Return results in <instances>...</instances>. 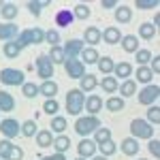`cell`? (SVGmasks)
Here are the masks:
<instances>
[{"label":"cell","instance_id":"cell-1","mask_svg":"<svg viewBox=\"0 0 160 160\" xmlns=\"http://www.w3.org/2000/svg\"><path fill=\"white\" fill-rule=\"evenodd\" d=\"M17 47L24 49L28 45H38V43H45V32L41 28H28L24 32H19V37L15 38Z\"/></svg>","mask_w":160,"mask_h":160},{"label":"cell","instance_id":"cell-2","mask_svg":"<svg viewBox=\"0 0 160 160\" xmlns=\"http://www.w3.org/2000/svg\"><path fill=\"white\" fill-rule=\"evenodd\" d=\"M83 102H86V94H83L79 88L66 92V109H68L71 115H79L81 109H83Z\"/></svg>","mask_w":160,"mask_h":160},{"label":"cell","instance_id":"cell-3","mask_svg":"<svg viewBox=\"0 0 160 160\" xmlns=\"http://www.w3.org/2000/svg\"><path fill=\"white\" fill-rule=\"evenodd\" d=\"M100 126H102V122L96 115H86V118H79L75 122V130H77V135L88 137V135H94V130L100 128Z\"/></svg>","mask_w":160,"mask_h":160},{"label":"cell","instance_id":"cell-4","mask_svg":"<svg viewBox=\"0 0 160 160\" xmlns=\"http://www.w3.org/2000/svg\"><path fill=\"white\" fill-rule=\"evenodd\" d=\"M130 132H132V137L135 139H152V135H154V126L148 122V120H132V124H130Z\"/></svg>","mask_w":160,"mask_h":160},{"label":"cell","instance_id":"cell-5","mask_svg":"<svg viewBox=\"0 0 160 160\" xmlns=\"http://www.w3.org/2000/svg\"><path fill=\"white\" fill-rule=\"evenodd\" d=\"M0 81L4 86H24L26 83V77L22 71L17 68H2L0 71Z\"/></svg>","mask_w":160,"mask_h":160},{"label":"cell","instance_id":"cell-6","mask_svg":"<svg viewBox=\"0 0 160 160\" xmlns=\"http://www.w3.org/2000/svg\"><path fill=\"white\" fill-rule=\"evenodd\" d=\"M160 96V88L158 86H145L141 92H139V102L141 105H145V107H152V105H156V100Z\"/></svg>","mask_w":160,"mask_h":160},{"label":"cell","instance_id":"cell-7","mask_svg":"<svg viewBox=\"0 0 160 160\" xmlns=\"http://www.w3.org/2000/svg\"><path fill=\"white\" fill-rule=\"evenodd\" d=\"M62 49H64V58H66V60H77V58L81 56V51L86 49V45H83V41H79V38H71V41H66V45H64Z\"/></svg>","mask_w":160,"mask_h":160},{"label":"cell","instance_id":"cell-8","mask_svg":"<svg viewBox=\"0 0 160 160\" xmlns=\"http://www.w3.org/2000/svg\"><path fill=\"white\" fill-rule=\"evenodd\" d=\"M37 71H38V77H41L43 81H49L51 79V75H53V64H51L49 56L41 53L37 58Z\"/></svg>","mask_w":160,"mask_h":160},{"label":"cell","instance_id":"cell-9","mask_svg":"<svg viewBox=\"0 0 160 160\" xmlns=\"http://www.w3.org/2000/svg\"><path fill=\"white\" fill-rule=\"evenodd\" d=\"M0 132L4 135V139H13V137H17L22 132V124H17V120L7 118V120L0 122Z\"/></svg>","mask_w":160,"mask_h":160},{"label":"cell","instance_id":"cell-10","mask_svg":"<svg viewBox=\"0 0 160 160\" xmlns=\"http://www.w3.org/2000/svg\"><path fill=\"white\" fill-rule=\"evenodd\" d=\"M64 71L71 79H81L86 75V66L81 64V60H64Z\"/></svg>","mask_w":160,"mask_h":160},{"label":"cell","instance_id":"cell-11","mask_svg":"<svg viewBox=\"0 0 160 160\" xmlns=\"http://www.w3.org/2000/svg\"><path fill=\"white\" fill-rule=\"evenodd\" d=\"M77 152H79V156H81V158H92V156H94V152H96V143H94L92 139L83 137V139L79 141V145H77Z\"/></svg>","mask_w":160,"mask_h":160},{"label":"cell","instance_id":"cell-12","mask_svg":"<svg viewBox=\"0 0 160 160\" xmlns=\"http://www.w3.org/2000/svg\"><path fill=\"white\" fill-rule=\"evenodd\" d=\"M83 107L88 109L90 115H96L98 111H102V98H100L98 94H90L86 98V102H83Z\"/></svg>","mask_w":160,"mask_h":160},{"label":"cell","instance_id":"cell-13","mask_svg":"<svg viewBox=\"0 0 160 160\" xmlns=\"http://www.w3.org/2000/svg\"><path fill=\"white\" fill-rule=\"evenodd\" d=\"M19 37V32H17V26L15 24H0V41H15V38Z\"/></svg>","mask_w":160,"mask_h":160},{"label":"cell","instance_id":"cell-14","mask_svg":"<svg viewBox=\"0 0 160 160\" xmlns=\"http://www.w3.org/2000/svg\"><path fill=\"white\" fill-rule=\"evenodd\" d=\"M102 41H105V43H109V45L120 43V41H122V32H120V28H115V26L105 28V30H102Z\"/></svg>","mask_w":160,"mask_h":160},{"label":"cell","instance_id":"cell-15","mask_svg":"<svg viewBox=\"0 0 160 160\" xmlns=\"http://www.w3.org/2000/svg\"><path fill=\"white\" fill-rule=\"evenodd\" d=\"M73 22H75L73 11H68V9H60V11L56 13V24L60 26V28H68Z\"/></svg>","mask_w":160,"mask_h":160},{"label":"cell","instance_id":"cell-16","mask_svg":"<svg viewBox=\"0 0 160 160\" xmlns=\"http://www.w3.org/2000/svg\"><path fill=\"white\" fill-rule=\"evenodd\" d=\"M120 149L126 156H137L139 154V143H137L135 137H128V139H124L122 143H120Z\"/></svg>","mask_w":160,"mask_h":160},{"label":"cell","instance_id":"cell-17","mask_svg":"<svg viewBox=\"0 0 160 160\" xmlns=\"http://www.w3.org/2000/svg\"><path fill=\"white\" fill-rule=\"evenodd\" d=\"M113 77H120V79H128L130 75H132V64L130 62H118L115 66H113Z\"/></svg>","mask_w":160,"mask_h":160},{"label":"cell","instance_id":"cell-18","mask_svg":"<svg viewBox=\"0 0 160 160\" xmlns=\"http://www.w3.org/2000/svg\"><path fill=\"white\" fill-rule=\"evenodd\" d=\"M96 86H98V79H96L94 75H90V73H86L79 79V90H81V92H92Z\"/></svg>","mask_w":160,"mask_h":160},{"label":"cell","instance_id":"cell-19","mask_svg":"<svg viewBox=\"0 0 160 160\" xmlns=\"http://www.w3.org/2000/svg\"><path fill=\"white\" fill-rule=\"evenodd\" d=\"M51 145L56 148L58 154H66V152L71 149V139L66 135H58V137H53V143H51Z\"/></svg>","mask_w":160,"mask_h":160},{"label":"cell","instance_id":"cell-20","mask_svg":"<svg viewBox=\"0 0 160 160\" xmlns=\"http://www.w3.org/2000/svg\"><path fill=\"white\" fill-rule=\"evenodd\" d=\"M83 38H86V43H90V45H98L100 41H102V32H100L96 26H90V28H86Z\"/></svg>","mask_w":160,"mask_h":160},{"label":"cell","instance_id":"cell-21","mask_svg":"<svg viewBox=\"0 0 160 160\" xmlns=\"http://www.w3.org/2000/svg\"><path fill=\"white\" fill-rule=\"evenodd\" d=\"M130 19H132V9L120 4V7L115 9V22H118V24H128Z\"/></svg>","mask_w":160,"mask_h":160},{"label":"cell","instance_id":"cell-22","mask_svg":"<svg viewBox=\"0 0 160 160\" xmlns=\"http://www.w3.org/2000/svg\"><path fill=\"white\" fill-rule=\"evenodd\" d=\"M38 94H43V96H47V98H53L56 94H58V83L56 81H43L41 86H38Z\"/></svg>","mask_w":160,"mask_h":160},{"label":"cell","instance_id":"cell-23","mask_svg":"<svg viewBox=\"0 0 160 160\" xmlns=\"http://www.w3.org/2000/svg\"><path fill=\"white\" fill-rule=\"evenodd\" d=\"M120 43H122V47H124L126 53H135V51L139 49V41H137L135 34H126V37H122Z\"/></svg>","mask_w":160,"mask_h":160},{"label":"cell","instance_id":"cell-24","mask_svg":"<svg viewBox=\"0 0 160 160\" xmlns=\"http://www.w3.org/2000/svg\"><path fill=\"white\" fill-rule=\"evenodd\" d=\"M17 13H19V9H17V4H13V2H4V7L0 9L2 19H7V22L15 19V17H17Z\"/></svg>","mask_w":160,"mask_h":160},{"label":"cell","instance_id":"cell-25","mask_svg":"<svg viewBox=\"0 0 160 160\" xmlns=\"http://www.w3.org/2000/svg\"><path fill=\"white\" fill-rule=\"evenodd\" d=\"M98 51L94 49V47H88V49H83L81 51V64L86 66V64H96L98 62Z\"/></svg>","mask_w":160,"mask_h":160},{"label":"cell","instance_id":"cell-26","mask_svg":"<svg viewBox=\"0 0 160 160\" xmlns=\"http://www.w3.org/2000/svg\"><path fill=\"white\" fill-rule=\"evenodd\" d=\"M96 66H98V71H100L102 75H111V73H113V66H115V62L111 60L109 56H102V58H98Z\"/></svg>","mask_w":160,"mask_h":160},{"label":"cell","instance_id":"cell-27","mask_svg":"<svg viewBox=\"0 0 160 160\" xmlns=\"http://www.w3.org/2000/svg\"><path fill=\"white\" fill-rule=\"evenodd\" d=\"M139 37L143 38V41H152V38L156 37V28L152 26V22H145V24L139 26Z\"/></svg>","mask_w":160,"mask_h":160},{"label":"cell","instance_id":"cell-28","mask_svg":"<svg viewBox=\"0 0 160 160\" xmlns=\"http://www.w3.org/2000/svg\"><path fill=\"white\" fill-rule=\"evenodd\" d=\"M2 51H4V56H7L9 60H15V58L22 53V49L17 47V43H15V41H7V43H4V47H2Z\"/></svg>","mask_w":160,"mask_h":160},{"label":"cell","instance_id":"cell-29","mask_svg":"<svg viewBox=\"0 0 160 160\" xmlns=\"http://www.w3.org/2000/svg\"><path fill=\"white\" fill-rule=\"evenodd\" d=\"M37 143H38V148H49L51 143H53L51 130H38L37 132Z\"/></svg>","mask_w":160,"mask_h":160},{"label":"cell","instance_id":"cell-30","mask_svg":"<svg viewBox=\"0 0 160 160\" xmlns=\"http://www.w3.org/2000/svg\"><path fill=\"white\" fill-rule=\"evenodd\" d=\"M15 109V98L9 92H0V111H13Z\"/></svg>","mask_w":160,"mask_h":160},{"label":"cell","instance_id":"cell-31","mask_svg":"<svg viewBox=\"0 0 160 160\" xmlns=\"http://www.w3.org/2000/svg\"><path fill=\"white\" fill-rule=\"evenodd\" d=\"M100 86H102V90L105 92H118V88H120V83H118V79L113 77V75H107V77H102V81H100Z\"/></svg>","mask_w":160,"mask_h":160},{"label":"cell","instance_id":"cell-32","mask_svg":"<svg viewBox=\"0 0 160 160\" xmlns=\"http://www.w3.org/2000/svg\"><path fill=\"white\" fill-rule=\"evenodd\" d=\"M118 90H120V94H122V96H132V94L137 92V81H132V79H126V81H124V83L118 88Z\"/></svg>","mask_w":160,"mask_h":160},{"label":"cell","instance_id":"cell-33","mask_svg":"<svg viewBox=\"0 0 160 160\" xmlns=\"http://www.w3.org/2000/svg\"><path fill=\"white\" fill-rule=\"evenodd\" d=\"M111 139V130L109 128H105V126H100L94 130V143L98 145V143H105V141H109Z\"/></svg>","mask_w":160,"mask_h":160},{"label":"cell","instance_id":"cell-34","mask_svg":"<svg viewBox=\"0 0 160 160\" xmlns=\"http://www.w3.org/2000/svg\"><path fill=\"white\" fill-rule=\"evenodd\" d=\"M105 107L109 111H122L124 109V98L122 96H111V98H107Z\"/></svg>","mask_w":160,"mask_h":160},{"label":"cell","instance_id":"cell-35","mask_svg":"<svg viewBox=\"0 0 160 160\" xmlns=\"http://www.w3.org/2000/svg\"><path fill=\"white\" fill-rule=\"evenodd\" d=\"M152 77H154V73L149 71L148 66H139V68H137V81H141V83H149Z\"/></svg>","mask_w":160,"mask_h":160},{"label":"cell","instance_id":"cell-36","mask_svg":"<svg viewBox=\"0 0 160 160\" xmlns=\"http://www.w3.org/2000/svg\"><path fill=\"white\" fill-rule=\"evenodd\" d=\"M49 60H51V64H64V49L62 47H51V51H49Z\"/></svg>","mask_w":160,"mask_h":160},{"label":"cell","instance_id":"cell-37","mask_svg":"<svg viewBox=\"0 0 160 160\" xmlns=\"http://www.w3.org/2000/svg\"><path fill=\"white\" fill-rule=\"evenodd\" d=\"M148 122L152 124L154 128H156V126L160 124V107H156V105H152V107L148 109Z\"/></svg>","mask_w":160,"mask_h":160},{"label":"cell","instance_id":"cell-38","mask_svg":"<svg viewBox=\"0 0 160 160\" xmlns=\"http://www.w3.org/2000/svg\"><path fill=\"white\" fill-rule=\"evenodd\" d=\"M90 7L88 4H83V2H79L77 7H75V11H73V15H75V19H88L90 17Z\"/></svg>","mask_w":160,"mask_h":160},{"label":"cell","instance_id":"cell-39","mask_svg":"<svg viewBox=\"0 0 160 160\" xmlns=\"http://www.w3.org/2000/svg\"><path fill=\"white\" fill-rule=\"evenodd\" d=\"M98 148H100V156H113L115 152H118V145L113 143V141H105V143H98Z\"/></svg>","mask_w":160,"mask_h":160},{"label":"cell","instance_id":"cell-40","mask_svg":"<svg viewBox=\"0 0 160 160\" xmlns=\"http://www.w3.org/2000/svg\"><path fill=\"white\" fill-rule=\"evenodd\" d=\"M38 132V128H37V122L34 120H28V122L22 124V135L24 137H34Z\"/></svg>","mask_w":160,"mask_h":160},{"label":"cell","instance_id":"cell-41","mask_svg":"<svg viewBox=\"0 0 160 160\" xmlns=\"http://www.w3.org/2000/svg\"><path fill=\"white\" fill-rule=\"evenodd\" d=\"M64 130H66V120H64V118H60V115H56V118L51 120V132L62 135Z\"/></svg>","mask_w":160,"mask_h":160},{"label":"cell","instance_id":"cell-42","mask_svg":"<svg viewBox=\"0 0 160 160\" xmlns=\"http://www.w3.org/2000/svg\"><path fill=\"white\" fill-rule=\"evenodd\" d=\"M135 53H137V64L139 66H145L152 60V51H148V49H137Z\"/></svg>","mask_w":160,"mask_h":160},{"label":"cell","instance_id":"cell-43","mask_svg":"<svg viewBox=\"0 0 160 160\" xmlns=\"http://www.w3.org/2000/svg\"><path fill=\"white\" fill-rule=\"evenodd\" d=\"M58 109H60V105H58V100H56V98H47V100H45V105H43V111L49 113V115H56Z\"/></svg>","mask_w":160,"mask_h":160},{"label":"cell","instance_id":"cell-44","mask_svg":"<svg viewBox=\"0 0 160 160\" xmlns=\"http://www.w3.org/2000/svg\"><path fill=\"white\" fill-rule=\"evenodd\" d=\"M22 92H24L26 98H34V96L38 94V86H34V83H28V81H26L24 86H22Z\"/></svg>","mask_w":160,"mask_h":160},{"label":"cell","instance_id":"cell-45","mask_svg":"<svg viewBox=\"0 0 160 160\" xmlns=\"http://www.w3.org/2000/svg\"><path fill=\"white\" fill-rule=\"evenodd\" d=\"M45 43H49L51 47H58V43H60V34H58V30H49V32H45Z\"/></svg>","mask_w":160,"mask_h":160},{"label":"cell","instance_id":"cell-46","mask_svg":"<svg viewBox=\"0 0 160 160\" xmlns=\"http://www.w3.org/2000/svg\"><path fill=\"white\" fill-rule=\"evenodd\" d=\"M13 145H15V143H11V139H2V141H0V158H7L9 152L13 149Z\"/></svg>","mask_w":160,"mask_h":160},{"label":"cell","instance_id":"cell-47","mask_svg":"<svg viewBox=\"0 0 160 160\" xmlns=\"http://www.w3.org/2000/svg\"><path fill=\"white\" fill-rule=\"evenodd\" d=\"M22 158H24V149L17 148V145H13V149L9 152V156H7L4 160H22Z\"/></svg>","mask_w":160,"mask_h":160},{"label":"cell","instance_id":"cell-48","mask_svg":"<svg viewBox=\"0 0 160 160\" xmlns=\"http://www.w3.org/2000/svg\"><path fill=\"white\" fill-rule=\"evenodd\" d=\"M135 4L139 9H154V7H158V0H137Z\"/></svg>","mask_w":160,"mask_h":160},{"label":"cell","instance_id":"cell-49","mask_svg":"<svg viewBox=\"0 0 160 160\" xmlns=\"http://www.w3.org/2000/svg\"><path fill=\"white\" fill-rule=\"evenodd\" d=\"M149 152L154 154V158H160V141L158 139H149Z\"/></svg>","mask_w":160,"mask_h":160},{"label":"cell","instance_id":"cell-50","mask_svg":"<svg viewBox=\"0 0 160 160\" xmlns=\"http://www.w3.org/2000/svg\"><path fill=\"white\" fill-rule=\"evenodd\" d=\"M26 7H28V11L32 13L34 17H38V15H41V4H38L37 0H30V2H28Z\"/></svg>","mask_w":160,"mask_h":160},{"label":"cell","instance_id":"cell-51","mask_svg":"<svg viewBox=\"0 0 160 160\" xmlns=\"http://www.w3.org/2000/svg\"><path fill=\"white\" fill-rule=\"evenodd\" d=\"M152 68H149V71H152V73L154 75H158L160 73V56H152Z\"/></svg>","mask_w":160,"mask_h":160},{"label":"cell","instance_id":"cell-52","mask_svg":"<svg viewBox=\"0 0 160 160\" xmlns=\"http://www.w3.org/2000/svg\"><path fill=\"white\" fill-rule=\"evenodd\" d=\"M100 7L102 9H113V7H120V2H115V0H102Z\"/></svg>","mask_w":160,"mask_h":160},{"label":"cell","instance_id":"cell-53","mask_svg":"<svg viewBox=\"0 0 160 160\" xmlns=\"http://www.w3.org/2000/svg\"><path fill=\"white\" fill-rule=\"evenodd\" d=\"M41 160H66V156H64V154H58V152H56L53 156H47V158H41Z\"/></svg>","mask_w":160,"mask_h":160},{"label":"cell","instance_id":"cell-54","mask_svg":"<svg viewBox=\"0 0 160 160\" xmlns=\"http://www.w3.org/2000/svg\"><path fill=\"white\" fill-rule=\"evenodd\" d=\"M38 4H41V9H43V7H49L51 2H49V0H41V2H38Z\"/></svg>","mask_w":160,"mask_h":160},{"label":"cell","instance_id":"cell-55","mask_svg":"<svg viewBox=\"0 0 160 160\" xmlns=\"http://www.w3.org/2000/svg\"><path fill=\"white\" fill-rule=\"evenodd\" d=\"M92 160H107V156H92Z\"/></svg>","mask_w":160,"mask_h":160},{"label":"cell","instance_id":"cell-56","mask_svg":"<svg viewBox=\"0 0 160 160\" xmlns=\"http://www.w3.org/2000/svg\"><path fill=\"white\" fill-rule=\"evenodd\" d=\"M75 160H86V158H81V156H79V158H75Z\"/></svg>","mask_w":160,"mask_h":160},{"label":"cell","instance_id":"cell-57","mask_svg":"<svg viewBox=\"0 0 160 160\" xmlns=\"http://www.w3.org/2000/svg\"><path fill=\"white\" fill-rule=\"evenodd\" d=\"M2 7H4V2H0V9H2Z\"/></svg>","mask_w":160,"mask_h":160}]
</instances>
